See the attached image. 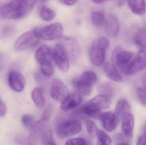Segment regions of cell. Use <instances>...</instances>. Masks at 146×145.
Listing matches in <instances>:
<instances>
[{
    "mask_svg": "<svg viewBox=\"0 0 146 145\" xmlns=\"http://www.w3.org/2000/svg\"><path fill=\"white\" fill-rule=\"evenodd\" d=\"M35 1H0V19H19L27 16Z\"/></svg>",
    "mask_w": 146,
    "mask_h": 145,
    "instance_id": "6da1fadb",
    "label": "cell"
},
{
    "mask_svg": "<svg viewBox=\"0 0 146 145\" xmlns=\"http://www.w3.org/2000/svg\"><path fill=\"white\" fill-rule=\"evenodd\" d=\"M111 98V97L106 94H99L82 107V112L88 116L98 119L101 111L110 107Z\"/></svg>",
    "mask_w": 146,
    "mask_h": 145,
    "instance_id": "7a4b0ae2",
    "label": "cell"
},
{
    "mask_svg": "<svg viewBox=\"0 0 146 145\" xmlns=\"http://www.w3.org/2000/svg\"><path fill=\"white\" fill-rule=\"evenodd\" d=\"M135 55L133 52L124 50L120 47H116L111 55L112 64L121 74L127 75Z\"/></svg>",
    "mask_w": 146,
    "mask_h": 145,
    "instance_id": "3957f363",
    "label": "cell"
},
{
    "mask_svg": "<svg viewBox=\"0 0 146 145\" xmlns=\"http://www.w3.org/2000/svg\"><path fill=\"white\" fill-rule=\"evenodd\" d=\"M110 42L106 37H100L94 41L89 51V58L94 65L100 66L104 64Z\"/></svg>",
    "mask_w": 146,
    "mask_h": 145,
    "instance_id": "277c9868",
    "label": "cell"
},
{
    "mask_svg": "<svg viewBox=\"0 0 146 145\" xmlns=\"http://www.w3.org/2000/svg\"><path fill=\"white\" fill-rule=\"evenodd\" d=\"M97 75L92 71L85 72L78 79H74L73 84L77 93L83 96H88L91 94L94 85L97 82Z\"/></svg>",
    "mask_w": 146,
    "mask_h": 145,
    "instance_id": "5b68a950",
    "label": "cell"
},
{
    "mask_svg": "<svg viewBox=\"0 0 146 145\" xmlns=\"http://www.w3.org/2000/svg\"><path fill=\"white\" fill-rule=\"evenodd\" d=\"M33 31L39 39L54 40L61 36L63 28L61 24L55 23L46 26L36 27Z\"/></svg>",
    "mask_w": 146,
    "mask_h": 145,
    "instance_id": "8992f818",
    "label": "cell"
},
{
    "mask_svg": "<svg viewBox=\"0 0 146 145\" xmlns=\"http://www.w3.org/2000/svg\"><path fill=\"white\" fill-rule=\"evenodd\" d=\"M82 128L79 120L69 119L59 123L56 128V133L60 138H66L80 133Z\"/></svg>",
    "mask_w": 146,
    "mask_h": 145,
    "instance_id": "52a82bcc",
    "label": "cell"
},
{
    "mask_svg": "<svg viewBox=\"0 0 146 145\" xmlns=\"http://www.w3.org/2000/svg\"><path fill=\"white\" fill-rule=\"evenodd\" d=\"M38 39L33 30L25 32L15 42L14 48L17 51H23L34 47L38 42Z\"/></svg>",
    "mask_w": 146,
    "mask_h": 145,
    "instance_id": "ba28073f",
    "label": "cell"
},
{
    "mask_svg": "<svg viewBox=\"0 0 146 145\" xmlns=\"http://www.w3.org/2000/svg\"><path fill=\"white\" fill-rule=\"evenodd\" d=\"M53 59L58 68L63 72L69 69V57L61 44H57L53 50Z\"/></svg>",
    "mask_w": 146,
    "mask_h": 145,
    "instance_id": "9c48e42d",
    "label": "cell"
},
{
    "mask_svg": "<svg viewBox=\"0 0 146 145\" xmlns=\"http://www.w3.org/2000/svg\"><path fill=\"white\" fill-rule=\"evenodd\" d=\"M50 95L56 101L62 102L68 96L69 91L66 84L60 79L52 80L50 85Z\"/></svg>",
    "mask_w": 146,
    "mask_h": 145,
    "instance_id": "30bf717a",
    "label": "cell"
},
{
    "mask_svg": "<svg viewBox=\"0 0 146 145\" xmlns=\"http://www.w3.org/2000/svg\"><path fill=\"white\" fill-rule=\"evenodd\" d=\"M103 127L108 132H111L118 126L119 118L115 113L111 112H101L99 117Z\"/></svg>",
    "mask_w": 146,
    "mask_h": 145,
    "instance_id": "8fae6325",
    "label": "cell"
},
{
    "mask_svg": "<svg viewBox=\"0 0 146 145\" xmlns=\"http://www.w3.org/2000/svg\"><path fill=\"white\" fill-rule=\"evenodd\" d=\"M146 68V49H142L135 54L128 75H132Z\"/></svg>",
    "mask_w": 146,
    "mask_h": 145,
    "instance_id": "7c38bea8",
    "label": "cell"
},
{
    "mask_svg": "<svg viewBox=\"0 0 146 145\" xmlns=\"http://www.w3.org/2000/svg\"><path fill=\"white\" fill-rule=\"evenodd\" d=\"M62 45L66 50L68 57L74 60L77 58L79 52V46L77 41L74 38L70 37H65L62 39Z\"/></svg>",
    "mask_w": 146,
    "mask_h": 145,
    "instance_id": "4fadbf2b",
    "label": "cell"
},
{
    "mask_svg": "<svg viewBox=\"0 0 146 145\" xmlns=\"http://www.w3.org/2000/svg\"><path fill=\"white\" fill-rule=\"evenodd\" d=\"M8 83L13 90L17 92L23 91L25 85V81L21 73L17 71H12L8 75Z\"/></svg>",
    "mask_w": 146,
    "mask_h": 145,
    "instance_id": "5bb4252c",
    "label": "cell"
},
{
    "mask_svg": "<svg viewBox=\"0 0 146 145\" xmlns=\"http://www.w3.org/2000/svg\"><path fill=\"white\" fill-rule=\"evenodd\" d=\"M82 100V95L79 93L69 94L62 103L61 109L64 111L71 110L80 105Z\"/></svg>",
    "mask_w": 146,
    "mask_h": 145,
    "instance_id": "9a60e30c",
    "label": "cell"
},
{
    "mask_svg": "<svg viewBox=\"0 0 146 145\" xmlns=\"http://www.w3.org/2000/svg\"><path fill=\"white\" fill-rule=\"evenodd\" d=\"M104 27L106 33L109 37H116L119 31V23L117 18L114 15H109L105 21Z\"/></svg>",
    "mask_w": 146,
    "mask_h": 145,
    "instance_id": "2e32d148",
    "label": "cell"
},
{
    "mask_svg": "<svg viewBox=\"0 0 146 145\" xmlns=\"http://www.w3.org/2000/svg\"><path fill=\"white\" fill-rule=\"evenodd\" d=\"M35 58L40 65L47 62H52L53 50L49 46L43 45L36 51Z\"/></svg>",
    "mask_w": 146,
    "mask_h": 145,
    "instance_id": "e0dca14e",
    "label": "cell"
},
{
    "mask_svg": "<svg viewBox=\"0 0 146 145\" xmlns=\"http://www.w3.org/2000/svg\"><path fill=\"white\" fill-rule=\"evenodd\" d=\"M121 129L123 135L126 138H131L133 137L134 126V118L132 113L127 114L121 118Z\"/></svg>",
    "mask_w": 146,
    "mask_h": 145,
    "instance_id": "ac0fdd59",
    "label": "cell"
},
{
    "mask_svg": "<svg viewBox=\"0 0 146 145\" xmlns=\"http://www.w3.org/2000/svg\"><path fill=\"white\" fill-rule=\"evenodd\" d=\"M104 70L106 76L114 81L121 82L123 81V77L113 64L106 63L104 66Z\"/></svg>",
    "mask_w": 146,
    "mask_h": 145,
    "instance_id": "d6986e66",
    "label": "cell"
},
{
    "mask_svg": "<svg viewBox=\"0 0 146 145\" xmlns=\"http://www.w3.org/2000/svg\"><path fill=\"white\" fill-rule=\"evenodd\" d=\"M128 5L131 11L135 14L142 15L146 12V3L145 1H129Z\"/></svg>",
    "mask_w": 146,
    "mask_h": 145,
    "instance_id": "ffe728a7",
    "label": "cell"
},
{
    "mask_svg": "<svg viewBox=\"0 0 146 145\" xmlns=\"http://www.w3.org/2000/svg\"><path fill=\"white\" fill-rule=\"evenodd\" d=\"M131 107L127 101L124 99L119 100L115 108V114L118 117L122 118L127 114L131 113Z\"/></svg>",
    "mask_w": 146,
    "mask_h": 145,
    "instance_id": "44dd1931",
    "label": "cell"
},
{
    "mask_svg": "<svg viewBox=\"0 0 146 145\" xmlns=\"http://www.w3.org/2000/svg\"><path fill=\"white\" fill-rule=\"evenodd\" d=\"M31 97L33 102L38 108H42L44 106V95L43 90L41 87H35L31 93Z\"/></svg>",
    "mask_w": 146,
    "mask_h": 145,
    "instance_id": "7402d4cb",
    "label": "cell"
},
{
    "mask_svg": "<svg viewBox=\"0 0 146 145\" xmlns=\"http://www.w3.org/2000/svg\"><path fill=\"white\" fill-rule=\"evenodd\" d=\"M134 42L142 49H146V29H142L136 32L133 38Z\"/></svg>",
    "mask_w": 146,
    "mask_h": 145,
    "instance_id": "603a6c76",
    "label": "cell"
},
{
    "mask_svg": "<svg viewBox=\"0 0 146 145\" xmlns=\"http://www.w3.org/2000/svg\"><path fill=\"white\" fill-rule=\"evenodd\" d=\"M40 18L46 21H50L54 19L56 16V12L50 8L43 7L39 12Z\"/></svg>",
    "mask_w": 146,
    "mask_h": 145,
    "instance_id": "cb8c5ba5",
    "label": "cell"
},
{
    "mask_svg": "<svg viewBox=\"0 0 146 145\" xmlns=\"http://www.w3.org/2000/svg\"><path fill=\"white\" fill-rule=\"evenodd\" d=\"M105 18L104 14L100 11H95L93 13L92 22L95 26H100L104 23Z\"/></svg>",
    "mask_w": 146,
    "mask_h": 145,
    "instance_id": "d4e9b609",
    "label": "cell"
},
{
    "mask_svg": "<svg viewBox=\"0 0 146 145\" xmlns=\"http://www.w3.org/2000/svg\"><path fill=\"white\" fill-rule=\"evenodd\" d=\"M97 137L98 139L97 145H110L111 144V138L104 131L99 130Z\"/></svg>",
    "mask_w": 146,
    "mask_h": 145,
    "instance_id": "484cf974",
    "label": "cell"
},
{
    "mask_svg": "<svg viewBox=\"0 0 146 145\" xmlns=\"http://www.w3.org/2000/svg\"><path fill=\"white\" fill-rule=\"evenodd\" d=\"M98 90L101 94L112 97L114 94V89L113 86L109 83H103L99 85Z\"/></svg>",
    "mask_w": 146,
    "mask_h": 145,
    "instance_id": "4316f807",
    "label": "cell"
},
{
    "mask_svg": "<svg viewBox=\"0 0 146 145\" xmlns=\"http://www.w3.org/2000/svg\"><path fill=\"white\" fill-rule=\"evenodd\" d=\"M22 122L25 127L28 129H32L36 125L34 117L29 114H26L23 116Z\"/></svg>",
    "mask_w": 146,
    "mask_h": 145,
    "instance_id": "83f0119b",
    "label": "cell"
},
{
    "mask_svg": "<svg viewBox=\"0 0 146 145\" xmlns=\"http://www.w3.org/2000/svg\"><path fill=\"white\" fill-rule=\"evenodd\" d=\"M87 130L90 137L92 138L97 136V134L99 131L98 127L95 123L91 120H87L86 121Z\"/></svg>",
    "mask_w": 146,
    "mask_h": 145,
    "instance_id": "f1b7e54d",
    "label": "cell"
},
{
    "mask_svg": "<svg viewBox=\"0 0 146 145\" xmlns=\"http://www.w3.org/2000/svg\"><path fill=\"white\" fill-rule=\"evenodd\" d=\"M42 73L47 76L52 75L54 72V67L52 62L44 63L40 65Z\"/></svg>",
    "mask_w": 146,
    "mask_h": 145,
    "instance_id": "f546056e",
    "label": "cell"
},
{
    "mask_svg": "<svg viewBox=\"0 0 146 145\" xmlns=\"http://www.w3.org/2000/svg\"><path fill=\"white\" fill-rule=\"evenodd\" d=\"M43 145H56L53 140L52 132L48 130L44 133L42 138Z\"/></svg>",
    "mask_w": 146,
    "mask_h": 145,
    "instance_id": "4dcf8cb0",
    "label": "cell"
},
{
    "mask_svg": "<svg viewBox=\"0 0 146 145\" xmlns=\"http://www.w3.org/2000/svg\"><path fill=\"white\" fill-rule=\"evenodd\" d=\"M138 98L141 104L146 106V90L144 88H138L137 90Z\"/></svg>",
    "mask_w": 146,
    "mask_h": 145,
    "instance_id": "1f68e13d",
    "label": "cell"
},
{
    "mask_svg": "<svg viewBox=\"0 0 146 145\" xmlns=\"http://www.w3.org/2000/svg\"><path fill=\"white\" fill-rule=\"evenodd\" d=\"M65 145H87V143L84 138H77L67 140Z\"/></svg>",
    "mask_w": 146,
    "mask_h": 145,
    "instance_id": "d6a6232c",
    "label": "cell"
},
{
    "mask_svg": "<svg viewBox=\"0 0 146 145\" xmlns=\"http://www.w3.org/2000/svg\"><path fill=\"white\" fill-rule=\"evenodd\" d=\"M7 108L3 101L0 98V117H3L6 115Z\"/></svg>",
    "mask_w": 146,
    "mask_h": 145,
    "instance_id": "836d02e7",
    "label": "cell"
},
{
    "mask_svg": "<svg viewBox=\"0 0 146 145\" xmlns=\"http://www.w3.org/2000/svg\"><path fill=\"white\" fill-rule=\"evenodd\" d=\"M137 145H146V135H141L138 139Z\"/></svg>",
    "mask_w": 146,
    "mask_h": 145,
    "instance_id": "e575fe53",
    "label": "cell"
},
{
    "mask_svg": "<svg viewBox=\"0 0 146 145\" xmlns=\"http://www.w3.org/2000/svg\"><path fill=\"white\" fill-rule=\"evenodd\" d=\"M60 2L62 4H65L67 6H72L73 4H74L76 2L75 1H67V0H62L60 1Z\"/></svg>",
    "mask_w": 146,
    "mask_h": 145,
    "instance_id": "d590c367",
    "label": "cell"
},
{
    "mask_svg": "<svg viewBox=\"0 0 146 145\" xmlns=\"http://www.w3.org/2000/svg\"><path fill=\"white\" fill-rule=\"evenodd\" d=\"M141 81H142V83L144 86V88L146 90V72L142 75V77H141Z\"/></svg>",
    "mask_w": 146,
    "mask_h": 145,
    "instance_id": "8d00e7d4",
    "label": "cell"
},
{
    "mask_svg": "<svg viewBox=\"0 0 146 145\" xmlns=\"http://www.w3.org/2000/svg\"><path fill=\"white\" fill-rule=\"evenodd\" d=\"M127 2V1H119L117 2V5L118 7H121L123 6L125 3Z\"/></svg>",
    "mask_w": 146,
    "mask_h": 145,
    "instance_id": "74e56055",
    "label": "cell"
},
{
    "mask_svg": "<svg viewBox=\"0 0 146 145\" xmlns=\"http://www.w3.org/2000/svg\"><path fill=\"white\" fill-rule=\"evenodd\" d=\"M106 1H97V0H96V1H93V2L94 3H97V4H100V3H103L105 2Z\"/></svg>",
    "mask_w": 146,
    "mask_h": 145,
    "instance_id": "f35d334b",
    "label": "cell"
},
{
    "mask_svg": "<svg viewBox=\"0 0 146 145\" xmlns=\"http://www.w3.org/2000/svg\"><path fill=\"white\" fill-rule=\"evenodd\" d=\"M3 65V61L1 57L0 56V70L2 68Z\"/></svg>",
    "mask_w": 146,
    "mask_h": 145,
    "instance_id": "ab89813d",
    "label": "cell"
},
{
    "mask_svg": "<svg viewBox=\"0 0 146 145\" xmlns=\"http://www.w3.org/2000/svg\"><path fill=\"white\" fill-rule=\"evenodd\" d=\"M117 145H129L127 143H126V142H120V143H118Z\"/></svg>",
    "mask_w": 146,
    "mask_h": 145,
    "instance_id": "60d3db41",
    "label": "cell"
},
{
    "mask_svg": "<svg viewBox=\"0 0 146 145\" xmlns=\"http://www.w3.org/2000/svg\"><path fill=\"white\" fill-rule=\"evenodd\" d=\"M145 135H146V124L145 126Z\"/></svg>",
    "mask_w": 146,
    "mask_h": 145,
    "instance_id": "b9f144b4",
    "label": "cell"
}]
</instances>
